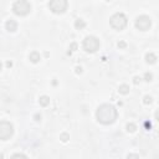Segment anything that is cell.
<instances>
[{
	"mask_svg": "<svg viewBox=\"0 0 159 159\" xmlns=\"http://www.w3.org/2000/svg\"><path fill=\"white\" fill-rule=\"evenodd\" d=\"M117 117H118L117 109L112 104H101L97 108L96 118L102 124H106V125L107 124H112V123L116 122Z\"/></svg>",
	"mask_w": 159,
	"mask_h": 159,
	"instance_id": "obj_1",
	"label": "cell"
},
{
	"mask_svg": "<svg viewBox=\"0 0 159 159\" xmlns=\"http://www.w3.org/2000/svg\"><path fill=\"white\" fill-rule=\"evenodd\" d=\"M127 16L124 15V14H122V12H116L114 15H112L111 16V19H109V24H111V26L114 29V30H117V31H120V30H123L125 26H127Z\"/></svg>",
	"mask_w": 159,
	"mask_h": 159,
	"instance_id": "obj_2",
	"label": "cell"
},
{
	"mask_svg": "<svg viewBox=\"0 0 159 159\" xmlns=\"http://www.w3.org/2000/svg\"><path fill=\"white\" fill-rule=\"evenodd\" d=\"M12 11L17 16H26L31 11V5L27 0H17L12 5Z\"/></svg>",
	"mask_w": 159,
	"mask_h": 159,
	"instance_id": "obj_3",
	"label": "cell"
},
{
	"mask_svg": "<svg viewBox=\"0 0 159 159\" xmlns=\"http://www.w3.org/2000/svg\"><path fill=\"white\" fill-rule=\"evenodd\" d=\"M48 7L53 14H63L67 9V0H50Z\"/></svg>",
	"mask_w": 159,
	"mask_h": 159,
	"instance_id": "obj_4",
	"label": "cell"
},
{
	"mask_svg": "<svg viewBox=\"0 0 159 159\" xmlns=\"http://www.w3.org/2000/svg\"><path fill=\"white\" fill-rule=\"evenodd\" d=\"M83 48L87 52H96L99 48V41L94 36H87L83 40Z\"/></svg>",
	"mask_w": 159,
	"mask_h": 159,
	"instance_id": "obj_5",
	"label": "cell"
},
{
	"mask_svg": "<svg viewBox=\"0 0 159 159\" xmlns=\"http://www.w3.org/2000/svg\"><path fill=\"white\" fill-rule=\"evenodd\" d=\"M14 133V127L10 122L2 120L0 123V139L1 140H7Z\"/></svg>",
	"mask_w": 159,
	"mask_h": 159,
	"instance_id": "obj_6",
	"label": "cell"
},
{
	"mask_svg": "<svg viewBox=\"0 0 159 159\" xmlns=\"http://www.w3.org/2000/svg\"><path fill=\"white\" fill-rule=\"evenodd\" d=\"M152 26V20L149 16L147 15H140L135 19V27L139 30V31H147L149 30Z\"/></svg>",
	"mask_w": 159,
	"mask_h": 159,
	"instance_id": "obj_7",
	"label": "cell"
},
{
	"mask_svg": "<svg viewBox=\"0 0 159 159\" xmlns=\"http://www.w3.org/2000/svg\"><path fill=\"white\" fill-rule=\"evenodd\" d=\"M5 27H6V30H7V31L14 32V31H16V29H17V24H16V21H15V20L10 19V20H7V21H6Z\"/></svg>",
	"mask_w": 159,
	"mask_h": 159,
	"instance_id": "obj_8",
	"label": "cell"
},
{
	"mask_svg": "<svg viewBox=\"0 0 159 159\" xmlns=\"http://www.w3.org/2000/svg\"><path fill=\"white\" fill-rule=\"evenodd\" d=\"M145 62L147 63H149V65H153V63H155L157 62V56L154 55V53H147L145 55Z\"/></svg>",
	"mask_w": 159,
	"mask_h": 159,
	"instance_id": "obj_9",
	"label": "cell"
},
{
	"mask_svg": "<svg viewBox=\"0 0 159 159\" xmlns=\"http://www.w3.org/2000/svg\"><path fill=\"white\" fill-rule=\"evenodd\" d=\"M29 58H30V61L31 62H34V63H36V62H39L40 61V53L39 52H36V51H34V52H31L30 55H29Z\"/></svg>",
	"mask_w": 159,
	"mask_h": 159,
	"instance_id": "obj_10",
	"label": "cell"
},
{
	"mask_svg": "<svg viewBox=\"0 0 159 159\" xmlns=\"http://www.w3.org/2000/svg\"><path fill=\"white\" fill-rule=\"evenodd\" d=\"M39 103H40L42 107L48 106V104H50V97H47V96H41V97L39 98Z\"/></svg>",
	"mask_w": 159,
	"mask_h": 159,
	"instance_id": "obj_11",
	"label": "cell"
},
{
	"mask_svg": "<svg viewBox=\"0 0 159 159\" xmlns=\"http://www.w3.org/2000/svg\"><path fill=\"white\" fill-rule=\"evenodd\" d=\"M84 26H86V22H84L82 19H77V20H76L75 27H76L77 30H82V29H84Z\"/></svg>",
	"mask_w": 159,
	"mask_h": 159,
	"instance_id": "obj_12",
	"label": "cell"
},
{
	"mask_svg": "<svg viewBox=\"0 0 159 159\" xmlns=\"http://www.w3.org/2000/svg\"><path fill=\"white\" fill-rule=\"evenodd\" d=\"M118 92L122 93V94L129 93V86H128V84H120V86L118 87Z\"/></svg>",
	"mask_w": 159,
	"mask_h": 159,
	"instance_id": "obj_13",
	"label": "cell"
},
{
	"mask_svg": "<svg viewBox=\"0 0 159 159\" xmlns=\"http://www.w3.org/2000/svg\"><path fill=\"white\" fill-rule=\"evenodd\" d=\"M135 129H137L135 124H133V123H128V124H127V130H128V132H134Z\"/></svg>",
	"mask_w": 159,
	"mask_h": 159,
	"instance_id": "obj_14",
	"label": "cell"
},
{
	"mask_svg": "<svg viewBox=\"0 0 159 159\" xmlns=\"http://www.w3.org/2000/svg\"><path fill=\"white\" fill-rule=\"evenodd\" d=\"M11 158H24V159H26L27 157H26L25 154H21V153H16V154L11 155Z\"/></svg>",
	"mask_w": 159,
	"mask_h": 159,
	"instance_id": "obj_15",
	"label": "cell"
},
{
	"mask_svg": "<svg viewBox=\"0 0 159 159\" xmlns=\"http://www.w3.org/2000/svg\"><path fill=\"white\" fill-rule=\"evenodd\" d=\"M144 103L145 104H150L152 103V97L150 96H145L144 97Z\"/></svg>",
	"mask_w": 159,
	"mask_h": 159,
	"instance_id": "obj_16",
	"label": "cell"
},
{
	"mask_svg": "<svg viewBox=\"0 0 159 159\" xmlns=\"http://www.w3.org/2000/svg\"><path fill=\"white\" fill-rule=\"evenodd\" d=\"M144 77H145V81H148V82H149V81H152V75H150V73H148V72H147V73L144 75Z\"/></svg>",
	"mask_w": 159,
	"mask_h": 159,
	"instance_id": "obj_17",
	"label": "cell"
},
{
	"mask_svg": "<svg viewBox=\"0 0 159 159\" xmlns=\"http://www.w3.org/2000/svg\"><path fill=\"white\" fill-rule=\"evenodd\" d=\"M67 137H68V135H67V134H66V133H63V134H62V135H61V138H62V140H63V142H66V140H67V139H66V138H67Z\"/></svg>",
	"mask_w": 159,
	"mask_h": 159,
	"instance_id": "obj_18",
	"label": "cell"
},
{
	"mask_svg": "<svg viewBox=\"0 0 159 159\" xmlns=\"http://www.w3.org/2000/svg\"><path fill=\"white\" fill-rule=\"evenodd\" d=\"M118 47H125V42H118Z\"/></svg>",
	"mask_w": 159,
	"mask_h": 159,
	"instance_id": "obj_19",
	"label": "cell"
},
{
	"mask_svg": "<svg viewBox=\"0 0 159 159\" xmlns=\"http://www.w3.org/2000/svg\"><path fill=\"white\" fill-rule=\"evenodd\" d=\"M138 157H139L138 154H129L128 155V158H138Z\"/></svg>",
	"mask_w": 159,
	"mask_h": 159,
	"instance_id": "obj_20",
	"label": "cell"
},
{
	"mask_svg": "<svg viewBox=\"0 0 159 159\" xmlns=\"http://www.w3.org/2000/svg\"><path fill=\"white\" fill-rule=\"evenodd\" d=\"M155 119H157V120L159 122V109H158V111L155 112Z\"/></svg>",
	"mask_w": 159,
	"mask_h": 159,
	"instance_id": "obj_21",
	"label": "cell"
},
{
	"mask_svg": "<svg viewBox=\"0 0 159 159\" xmlns=\"http://www.w3.org/2000/svg\"><path fill=\"white\" fill-rule=\"evenodd\" d=\"M138 82H140V78H138V77H134V83H138Z\"/></svg>",
	"mask_w": 159,
	"mask_h": 159,
	"instance_id": "obj_22",
	"label": "cell"
}]
</instances>
